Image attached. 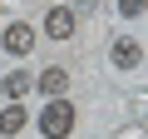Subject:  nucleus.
<instances>
[{"label":"nucleus","mask_w":148,"mask_h":139,"mask_svg":"<svg viewBox=\"0 0 148 139\" xmlns=\"http://www.w3.org/2000/svg\"><path fill=\"white\" fill-rule=\"evenodd\" d=\"M25 129V109L10 104V109H0V134H20Z\"/></svg>","instance_id":"6"},{"label":"nucleus","mask_w":148,"mask_h":139,"mask_svg":"<svg viewBox=\"0 0 148 139\" xmlns=\"http://www.w3.org/2000/svg\"><path fill=\"white\" fill-rule=\"evenodd\" d=\"M109 55H114V65H119V70H133V65L143 60V45H138V40H114V50H109Z\"/></svg>","instance_id":"4"},{"label":"nucleus","mask_w":148,"mask_h":139,"mask_svg":"<svg viewBox=\"0 0 148 139\" xmlns=\"http://www.w3.org/2000/svg\"><path fill=\"white\" fill-rule=\"evenodd\" d=\"M69 129H74V104L69 99H49L45 114H40V134L45 139H64Z\"/></svg>","instance_id":"1"},{"label":"nucleus","mask_w":148,"mask_h":139,"mask_svg":"<svg viewBox=\"0 0 148 139\" xmlns=\"http://www.w3.org/2000/svg\"><path fill=\"white\" fill-rule=\"evenodd\" d=\"M45 35H54V40H69V35H74V10L54 5V10L45 15Z\"/></svg>","instance_id":"2"},{"label":"nucleus","mask_w":148,"mask_h":139,"mask_svg":"<svg viewBox=\"0 0 148 139\" xmlns=\"http://www.w3.org/2000/svg\"><path fill=\"white\" fill-rule=\"evenodd\" d=\"M5 50H10V55H30V50H35V30H30V25H10V30H5Z\"/></svg>","instance_id":"3"},{"label":"nucleus","mask_w":148,"mask_h":139,"mask_svg":"<svg viewBox=\"0 0 148 139\" xmlns=\"http://www.w3.org/2000/svg\"><path fill=\"white\" fill-rule=\"evenodd\" d=\"M148 10V0H119V15H128V20H138Z\"/></svg>","instance_id":"8"},{"label":"nucleus","mask_w":148,"mask_h":139,"mask_svg":"<svg viewBox=\"0 0 148 139\" xmlns=\"http://www.w3.org/2000/svg\"><path fill=\"white\" fill-rule=\"evenodd\" d=\"M30 85H35V80L25 75V70H10V75H5V95H10V99H20V95H25Z\"/></svg>","instance_id":"7"},{"label":"nucleus","mask_w":148,"mask_h":139,"mask_svg":"<svg viewBox=\"0 0 148 139\" xmlns=\"http://www.w3.org/2000/svg\"><path fill=\"white\" fill-rule=\"evenodd\" d=\"M40 90H45L49 99H64V90H69V70H45V75H40Z\"/></svg>","instance_id":"5"}]
</instances>
